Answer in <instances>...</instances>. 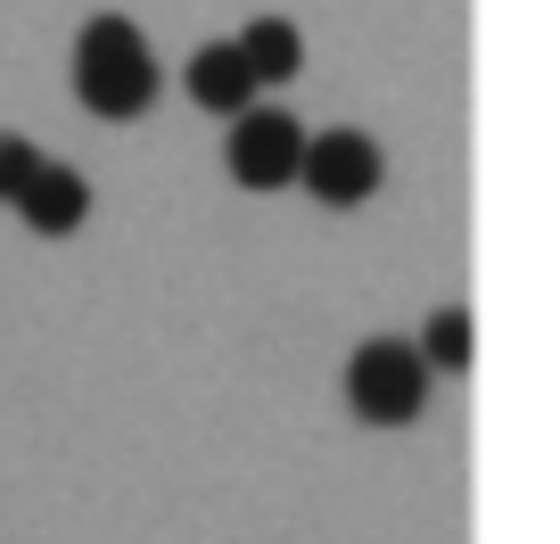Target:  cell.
Wrapping results in <instances>:
<instances>
[{
	"label": "cell",
	"mask_w": 560,
	"mask_h": 544,
	"mask_svg": "<svg viewBox=\"0 0 560 544\" xmlns=\"http://www.w3.org/2000/svg\"><path fill=\"white\" fill-rule=\"evenodd\" d=\"M158 50H149V34H140L132 18H91L83 34H74V100L91 107V116L107 124H132L158 107Z\"/></svg>",
	"instance_id": "6da1fadb"
},
{
	"label": "cell",
	"mask_w": 560,
	"mask_h": 544,
	"mask_svg": "<svg viewBox=\"0 0 560 544\" xmlns=\"http://www.w3.org/2000/svg\"><path fill=\"white\" fill-rule=\"evenodd\" d=\"M429 355L412 347V338H363L347 363V404H354V421L371 429H404L429 413Z\"/></svg>",
	"instance_id": "7a4b0ae2"
},
{
	"label": "cell",
	"mask_w": 560,
	"mask_h": 544,
	"mask_svg": "<svg viewBox=\"0 0 560 544\" xmlns=\"http://www.w3.org/2000/svg\"><path fill=\"white\" fill-rule=\"evenodd\" d=\"M223 165L240 190H289L305 174V124L289 107H247V116H231Z\"/></svg>",
	"instance_id": "3957f363"
},
{
	"label": "cell",
	"mask_w": 560,
	"mask_h": 544,
	"mask_svg": "<svg viewBox=\"0 0 560 544\" xmlns=\"http://www.w3.org/2000/svg\"><path fill=\"white\" fill-rule=\"evenodd\" d=\"M305 190L322 198V207H363V198H380V182H387V158H380V141L371 132H354V124H338V132H305Z\"/></svg>",
	"instance_id": "277c9868"
},
{
	"label": "cell",
	"mask_w": 560,
	"mask_h": 544,
	"mask_svg": "<svg viewBox=\"0 0 560 544\" xmlns=\"http://www.w3.org/2000/svg\"><path fill=\"white\" fill-rule=\"evenodd\" d=\"M182 91H190L207 116H247L264 83H256V67H247L240 34H231V42H198V50H190V67H182Z\"/></svg>",
	"instance_id": "5b68a950"
},
{
	"label": "cell",
	"mask_w": 560,
	"mask_h": 544,
	"mask_svg": "<svg viewBox=\"0 0 560 544\" xmlns=\"http://www.w3.org/2000/svg\"><path fill=\"white\" fill-rule=\"evenodd\" d=\"M18 215H25V231H42V240H67V231L91 223V182L74 174V165L42 158V174L18 190Z\"/></svg>",
	"instance_id": "8992f818"
},
{
	"label": "cell",
	"mask_w": 560,
	"mask_h": 544,
	"mask_svg": "<svg viewBox=\"0 0 560 544\" xmlns=\"http://www.w3.org/2000/svg\"><path fill=\"white\" fill-rule=\"evenodd\" d=\"M240 50H247V67H256V83H298L305 74V34L289 18H247Z\"/></svg>",
	"instance_id": "52a82bcc"
},
{
	"label": "cell",
	"mask_w": 560,
	"mask_h": 544,
	"mask_svg": "<svg viewBox=\"0 0 560 544\" xmlns=\"http://www.w3.org/2000/svg\"><path fill=\"white\" fill-rule=\"evenodd\" d=\"M420 355H429V371H470V314H462V305H438L429 331H420Z\"/></svg>",
	"instance_id": "ba28073f"
},
{
	"label": "cell",
	"mask_w": 560,
	"mask_h": 544,
	"mask_svg": "<svg viewBox=\"0 0 560 544\" xmlns=\"http://www.w3.org/2000/svg\"><path fill=\"white\" fill-rule=\"evenodd\" d=\"M42 174V149L25 132H0V207H18V190Z\"/></svg>",
	"instance_id": "9c48e42d"
}]
</instances>
